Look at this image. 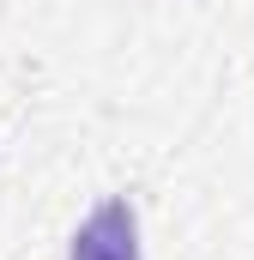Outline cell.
<instances>
[{
	"instance_id": "1",
	"label": "cell",
	"mask_w": 254,
	"mask_h": 260,
	"mask_svg": "<svg viewBox=\"0 0 254 260\" xmlns=\"http://www.w3.org/2000/svg\"><path fill=\"white\" fill-rule=\"evenodd\" d=\"M73 260H139V236H133V206L127 200H109L85 218L79 242H73Z\"/></svg>"
}]
</instances>
